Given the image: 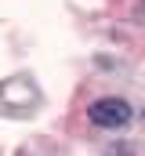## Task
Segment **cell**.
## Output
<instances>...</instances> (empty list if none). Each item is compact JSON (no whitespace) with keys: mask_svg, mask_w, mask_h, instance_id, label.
Masks as SVG:
<instances>
[{"mask_svg":"<svg viewBox=\"0 0 145 156\" xmlns=\"http://www.w3.org/2000/svg\"><path fill=\"white\" fill-rule=\"evenodd\" d=\"M131 116H134V109H131L123 98H116V94H109V98H94V102L87 105V120H91L94 127H105V131L127 127Z\"/></svg>","mask_w":145,"mask_h":156,"instance_id":"1","label":"cell"}]
</instances>
